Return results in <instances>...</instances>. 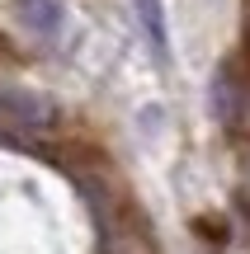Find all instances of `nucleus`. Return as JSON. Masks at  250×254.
<instances>
[{
	"mask_svg": "<svg viewBox=\"0 0 250 254\" xmlns=\"http://www.w3.org/2000/svg\"><path fill=\"white\" fill-rule=\"evenodd\" d=\"M57 113L52 104L33 99L24 90H0V127H47Z\"/></svg>",
	"mask_w": 250,
	"mask_h": 254,
	"instance_id": "1",
	"label": "nucleus"
},
{
	"mask_svg": "<svg viewBox=\"0 0 250 254\" xmlns=\"http://www.w3.org/2000/svg\"><path fill=\"white\" fill-rule=\"evenodd\" d=\"M14 5H19V19H24L38 38L62 33V24H66V5L62 0H14Z\"/></svg>",
	"mask_w": 250,
	"mask_h": 254,
	"instance_id": "2",
	"label": "nucleus"
},
{
	"mask_svg": "<svg viewBox=\"0 0 250 254\" xmlns=\"http://www.w3.org/2000/svg\"><path fill=\"white\" fill-rule=\"evenodd\" d=\"M132 5H137V19H142V28H147L151 47H156V57L166 62V57H170V33H166V5H161V0H132Z\"/></svg>",
	"mask_w": 250,
	"mask_h": 254,
	"instance_id": "3",
	"label": "nucleus"
}]
</instances>
